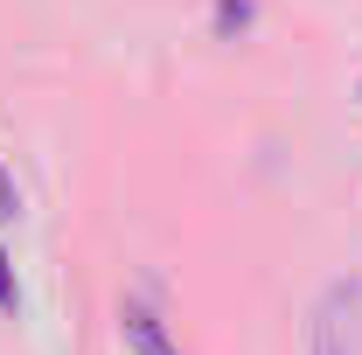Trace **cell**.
Returning <instances> with one entry per match:
<instances>
[{"label": "cell", "instance_id": "obj_2", "mask_svg": "<svg viewBox=\"0 0 362 355\" xmlns=\"http://www.w3.org/2000/svg\"><path fill=\"white\" fill-rule=\"evenodd\" d=\"M119 342L133 355H181V342L168 334V320L153 300H119Z\"/></svg>", "mask_w": 362, "mask_h": 355}, {"label": "cell", "instance_id": "obj_5", "mask_svg": "<svg viewBox=\"0 0 362 355\" xmlns=\"http://www.w3.org/2000/svg\"><path fill=\"white\" fill-rule=\"evenodd\" d=\"M14 209H21V195H14V181L0 175V223H14Z\"/></svg>", "mask_w": 362, "mask_h": 355}, {"label": "cell", "instance_id": "obj_1", "mask_svg": "<svg viewBox=\"0 0 362 355\" xmlns=\"http://www.w3.org/2000/svg\"><path fill=\"white\" fill-rule=\"evenodd\" d=\"M307 355H362V279H327L307 307Z\"/></svg>", "mask_w": 362, "mask_h": 355}, {"label": "cell", "instance_id": "obj_3", "mask_svg": "<svg viewBox=\"0 0 362 355\" xmlns=\"http://www.w3.org/2000/svg\"><path fill=\"white\" fill-rule=\"evenodd\" d=\"M258 28V0H216V42H244Z\"/></svg>", "mask_w": 362, "mask_h": 355}, {"label": "cell", "instance_id": "obj_4", "mask_svg": "<svg viewBox=\"0 0 362 355\" xmlns=\"http://www.w3.org/2000/svg\"><path fill=\"white\" fill-rule=\"evenodd\" d=\"M0 313H21V286H14V265H7V251H0Z\"/></svg>", "mask_w": 362, "mask_h": 355}]
</instances>
